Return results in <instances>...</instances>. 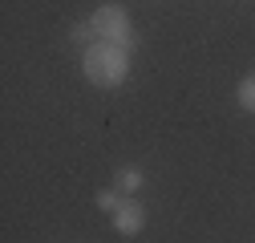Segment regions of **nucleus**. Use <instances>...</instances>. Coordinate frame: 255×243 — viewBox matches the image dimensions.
Here are the masks:
<instances>
[{
  "label": "nucleus",
  "instance_id": "1",
  "mask_svg": "<svg viewBox=\"0 0 255 243\" xmlns=\"http://www.w3.org/2000/svg\"><path fill=\"white\" fill-rule=\"evenodd\" d=\"M130 65H134V53L122 49V45H110V41H98L81 49V77L98 89H118L130 81Z\"/></svg>",
  "mask_w": 255,
  "mask_h": 243
},
{
  "label": "nucleus",
  "instance_id": "2",
  "mask_svg": "<svg viewBox=\"0 0 255 243\" xmlns=\"http://www.w3.org/2000/svg\"><path fill=\"white\" fill-rule=\"evenodd\" d=\"M93 33H98V41H110V45H122V49H138V33L130 24V12H126V4H102L98 12L89 16Z\"/></svg>",
  "mask_w": 255,
  "mask_h": 243
},
{
  "label": "nucleus",
  "instance_id": "3",
  "mask_svg": "<svg viewBox=\"0 0 255 243\" xmlns=\"http://www.w3.org/2000/svg\"><path fill=\"white\" fill-rule=\"evenodd\" d=\"M146 219H150L146 203H142V199H134V195H126V203L114 211V231H118V235H142Z\"/></svg>",
  "mask_w": 255,
  "mask_h": 243
},
{
  "label": "nucleus",
  "instance_id": "4",
  "mask_svg": "<svg viewBox=\"0 0 255 243\" xmlns=\"http://www.w3.org/2000/svg\"><path fill=\"white\" fill-rule=\"evenodd\" d=\"M114 187H118L122 195H138V191L146 187V170H142V166H118Z\"/></svg>",
  "mask_w": 255,
  "mask_h": 243
},
{
  "label": "nucleus",
  "instance_id": "5",
  "mask_svg": "<svg viewBox=\"0 0 255 243\" xmlns=\"http://www.w3.org/2000/svg\"><path fill=\"white\" fill-rule=\"evenodd\" d=\"M235 102H239L247 114H255V73L239 77V85H235Z\"/></svg>",
  "mask_w": 255,
  "mask_h": 243
},
{
  "label": "nucleus",
  "instance_id": "6",
  "mask_svg": "<svg viewBox=\"0 0 255 243\" xmlns=\"http://www.w3.org/2000/svg\"><path fill=\"white\" fill-rule=\"evenodd\" d=\"M69 41H73L77 49H89V45H98V33H93L89 20H77V24L69 28Z\"/></svg>",
  "mask_w": 255,
  "mask_h": 243
},
{
  "label": "nucleus",
  "instance_id": "7",
  "mask_svg": "<svg viewBox=\"0 0 255 243\" xmlns=\"http://www.w3.org/2000/svg\"><path fill=\"white\" fill-rule=\"evenodd\" d=\"M93 203H98V211H110V215H114V211L126 203V195H122L118 187H106V191H98V199H93Z\"/></svg>",
  "mask_w": 255,
  "mask_h": 243
}]
</instances>
